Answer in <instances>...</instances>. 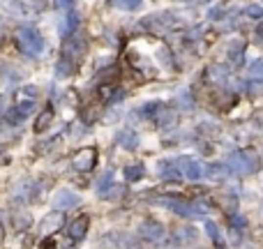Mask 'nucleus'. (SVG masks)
I'll return each mask as SVG.
<instances>
[{"mask_svg": "<svg viewBox=\"0 0 263 249\" xmlns=\"http://www.w3.org/2000/svg\"><path fill=\"white\" fill-rule=\"evenodd\" d=\"M17 44L25 56H40L42 48H44L42 35L35 28H30V25H21L17 30Z\"/></svg>", "mask_w": 263, "mask_h": 249, "instance_id": "f257e3e1", "label": "nucleus"}, {"mask_svg": "<svg viewBox=\"0 0 263 249\" xmlns=\"http://www.w3.org/2000/svg\"><path fill=\"white\" fill-rule=\"evenodd\" d=\"M159 203H164L166 208H171L175 215L187 219H198L208 212L206 203H187V201H180V199H159Z\"/></svg>", "mask_w": 263, "mask_h": 249, "instance_id": "f03ea898", "label": "nucleus"}, {"mask_svg": "<svg viewBox=\"0 0 263 249\" xmlns=\"http://www.w3.org/2000/svg\"><path fill=\"white\" fill-rule=\"evenodd\" d=\"M231 171L236 173H254L256 171V157L254 153H233L226 164Z\"/></svg>", "mask_w": 263, "mask_h": 249, "instance_id": "7ed1b4c3", "label": "nucleus"}, {"mask_svg": "<svg viewBox=\"0 0 263 249\" xmlns=\"http://www.w3.org/2000/svg\"><path fill=\"white\" fill-rule=\"evenodd\" d=\"M95 161H97V150H95V148H83V150H79V153L74 155L72 169L79 171V173H90L92 166H95Z\"/></svg>", "mask_w": 263, "mask_h": 249, "instance_id": "20e7f679", "label": "nucleus"}, {"mask_svg": "<svg viewBox=\"0 0 263 249\" xmlns=\"http://www.w3.org/2000/svg\"><path fill=\"white\" fill-rule=\"evenodd\" d=\"M178 166H180V173L185 178H189V180H201V178L208 173V169L201 164V161L192 159V157H182V159H178Z\"/></svg>", "mask_w": 263, "mask_h": 249, "instance_id": "39448f33", "label": "nucleus"}, {"mask_svg": "<svg viewBox=\"0 0 263 249\" xmlns=\"http://www.w3.org/2000/svg\"><path fill=\"white\" fill-rule=\"evenodd\" d=\"M139 233L146 242H155V245H159V242L164 240V226L159 224V222H153V219H150V222H143V224H141Z\"/></svg>", "mask_w": 263, "mask_h": 249, "instance_id": "423d86ee", "label": "nucleus"}, {"mask_svg": "<svg viewBox=\"0 0 263 249\" xmlns=\"http://www.w3.org/2000/svg\"><path fill=\"white\" fill-rule=\"evenodd\" d=\"M37 97V92H35V88H21L19 90V95H17V109L23 115H30V113L35 111V99Z\"/></svg>", "mask_w": 263, "mask_h": 249, "instance_id": "0eeeda50", "label": "nucleus"}, {"mask_svg": "<svg viewBox=\"0 0 263 249\" xmlns=\"http://www.w3.org/2000/svg\"><path fill=\"white\" fill-rule=\"evenodd\" d=\"M88 228H90V217H88V215H79L76 219L69 222V226H67V235H69L72 240H81V238H86Z\"/></svg>", "mask_w": 263, "mask_h": 249, "instance_id": "6e6552de", "label": "nucleus"}, {"mask_svg": "<svg viewBox=\"0 0 263 249\" xmlns=\"http://www.w3.org/2000/svg\"><path fill=\"white\" fill-rule=\"evenodd\" d=\"M74 205H79V196L72 192H67V189H63V192H58L56 196H53V208H56V212L69 210V208H74Z\"/></svg>", "mask_w": 263, "mask_h": 249, "instance_id": "1a4fd4ad", "label": "nucleus"}, {"mask_svg": "<svg viewBox=\"0 0 263 249\" xmlns=\"http://www.w3.org/2000/svg\"><path fill=\"white\" fill-rule=\"evenodd\" d=\"M197 240V231L189 228V226H182V228H175L173 231V238H171V245L173 247H187L189 242Z\"/></svg>", "mask_w": 263, "mask_h": 249, "instance_id": "9d476101", "label": "nucleus"}, {"mask_svg": "<svg viewBox=\"0 0 263 249\" xmlns=\"http://www.w3.org/2000/svg\"><path fill=\"white\" fill-rule=\"evenodd\" d=\"M60 224H63V212H51V215H46V217L42 219L40 224V233H49V231H56V228H60Z\"/></svg>", "mask_w": 263, "mask_h": 249, "instance_id": "9b49d317", "label": "nucleus"}, {"mask_svg": "<svg viewBox=\"0 0 263 249\" xmlns=\"http://www.w3.org/2000/svg\"><path fill=\"white\" fill-rule=\"evenodd\" d=\"M51 122H53V109H44V111L37 115V120H35V134L46 132Z\"/></svg>", "mask_w": 263, "mask_h": 249, "instance_id": "f8f14e48", "label": "nucleus"}, {"mask_svg": "<svg viewBox=\"0 0 263 249\" xmlns=\"http://www.w3.org/2000/svg\"><path fill=\"white\" fill-rule=\"evenodd\" d=\"M159 171H162V178H166V180H178V178L182 176L178 161H175V164H173V161H162V164H159Z\"/></svg>", "mask_w": 263, "mask_h": 249, "instance_id": "ddd939ff", "label": "nucleus"}, {"mask_svg": "<svg viewBox=\"0 0 263 249\" xmlns=\"http://www.w3.org/2000/svg\"><path fill=\"white\" fill-rule=\"evenodd\" d=\"M118 143L123 145V148H127V150H134V148L139 145V136H136L134 132H130V129H123V132L118 134Z\"/></svg>", "mask_w": 263, "mask_h": 249, "instance_id": "4468645a", "label": "nucleus"}, {"mask_svg": "<svg viewBox=\"0 0 263 249\" xmlns=\"http://www.w3.org/2000/svg\"><path fill=\"white\" fill-rule=\"evenodd\" d=\"M157 125H159V127H171V125H175V113H173L171 109H166V106H159Z\"/></svg>", "mask_w": 263, "mask_h": 249, "instance_id": "2eb2a0df", "label": "nucleus"}, {"mask_svg": "<svg viewBox=\"0 0 263 249\" xmlns=\"http://www.w3.org/2000/svg\"><path fill=\"white\" fill-rule=\"evenodd\" d=\"M125 178H127V182H136L143 178V166L141 164H134V166H127L125 169Z\"/></svg>", "mask_w": 263, "mask_h": 249, "instance_id": "dca6fc26", "label": "nucleus"}, {"mask_svg": "<svg viewBox=\"0 0 263 249\" xmlns=\"http://www.w3.org/2000/svg\"><path fill=\"white\" fill-rule=\"evenodd\" d=\"M226 173H231L229 166H222V164H213V166H208V173H206V176L222 178V176H226Z\"/></svg>", "mask_w": 263, "mask_h": 249, "instance_id": "f3484780", "label": "nucleus"}, {"mask_svg": "<svg viewBox=\"0 0 263 249\" xmlns=\"http://www.w3.org/2000/svg\"><path fill=\"white\" fill-rule=\"evenodd\" d=\"M249 76L252 79H263V60H254L249 65Z\"/></svg>", "mask_w": 263, "mask_h": 249, "instance_id": "a211bd4d", "label": "nucleus"}, {"mask_svg": "<svg viewBox=\"0 0 263 249\" xmlns=\"http://www.w3.org/2000/svg\"><path fill=\"white\" fill-rule=\"evenodd\" d=\"M111 182H113V173H111V171H107L104 176L99 178V182H97V189H99V194H104V192H107V187L111 185Z\"/></svg>", "mask_w": 263, "mask_h": 249, "instance_id": "6ab92c4d", "label": "nucleus"}, {"mask_svg": "<svg viewBox=\"0 0 263 249\" xmlns=\"http://www.w3.org/2000/svg\"><path fill=\"white\" fill-rule=\"evenodd\" d=\"M206 231H208V235L213 238L215 245H217V247H222V238H219V231H217V226H215L213 222H208V224H206Z\"/></svg>", "mask_w": 263, "mask_h": 249, "instance_id": "aec40b11", "label": "nucleus"}, {"mask_svg": "<svg viewBox=\"0 0 263 249\" xmlns=\"http://www.w3.org/2000/svg\"><path fill=\"white\" fill-rule=\"evenodd\" d=\"M240 53H242V42H233L229 46V56L233 60H240Z\"/></svg>", "mask_w": 263, "mask_h": 249, "instance_id": "412c9836", "label": "nucleus"}, {"mask_svg": "<svg viewBox=\"0 0 263 249\" xmlns=\"http://www.w3.org/2000/svg\"><path fill=\"white\" fill-rule=\"evenodd\" d=\"M7 120L12 122V125H17V122H23L25 120V115L19 111V109H12V111L7 113Z\"/></svg>", "mask_w": 263, "mask_h": 249, "instance_id": "4be33fe9", "label": "nucleus"}, {"mask_svg": "<svg viewBox=\"0 0 263 249\" xmlns=\"http://www.w3.org/2000/svg\"><path fill=\"white\" fill-rule=\"evenodd\" d=\"M247 14L254 16V19H261V16H263V7H261V5H256V2H249V5H247Z\"/></svg>", "mask_w": 263, "mask_h": 249, "instance_id": "5701e85b", "label": "nucleus"}, {"mask_svg": "<svg viewBox=\"0 0 263 249\" xmlns=\"http://www.w3.org/2000/svg\"><path fill=\"white\" fill-rule=\"evenodd\" d=\"M115 2H118L123 9H136L141 5V0H115Z\"/></svg>", "mask_w": 263, "mask_h": 249, "instance_id": "b1692460", "label": "nucleus"}, {"mask_svg": "<svg viewBox=\"0 0 263 249\" xmlns=\"http://www.w3.org/2000/svg\"><path fill=\"white\" fill-rule=\"evenodd\" d=\"M247 92H249V95H261L263 83H247Z\"/></svg>", "mask_w": 263, "mask_h": 249, "instance_id": "393cba45", "label": "nucleus"}, {"mask_svg": "<svg viewBox=\"0 0 263 249\" xmlns=\"http://www.w3.org/2000/svg\"><path fill=\"white\" fill-rule=\"evenodd\" d=\"M40 249H58V245L53 242V238H44L40 245Z\"/></svg>", "mask_w": 263, "mask_h": 249, "instance_id": "a878e982", "label": "nucleus"}, {"mask_svg": "<svg viewBox=\"0 0 263 249\" xmlns=\"http://www.w3.org/2000/svg\"><path fill=\"white\" fill-rule=\"evenodd\" d=\"M229 222H231V224H233V226H236V228H240V226H245V224H247L245 219H242V217H238V215H231V217H229Z\"/></svg>", "mask_w": 263, "mask_h": 249, "instance_id": "bb28decb", "label": "nucleus"}, {"mask_svg": "<svg viewBox=\"0 0 263 249\" xmlns=\"http://www.w3.org/2000/svg\"><path fill=\"white\" fill-rule=\"evenodd\" d=\"M72 2H74V0H58L60 7H72Z\"/></svg>", "mask_w": 263, "mask_h": 249, "instance_id": "cd10ccee", "label": "nucleus"}, {"mask_svg": "<svg viewBox=\"0 0 263 249\" xmlns=\"http://www.w3.org/2000/svg\"><path fill=\"white\" fill-rule=\"evenodd\" d=\"M256 32H259V37H261V40H263V23L259 25V28H256Z\"/></svg>", "mask_w": 263, "mask_h": 249, "instance_id": "c85d7f7f", "label": "nucleus"}, {"mask_svg": "<svg viewBox=\"0 0 263 249\" xmlns=\"http://www.w3.org/2000/svg\"><path fill=\"white\" fill-rule=\"evenodd\" d=\"M0 242H2V222H0Z\"/></svg>", "mask_w": 263, "mask_h": 249, "instance_id": "c756f323", "label": "nucleus"}]
</instances>
